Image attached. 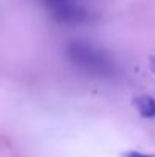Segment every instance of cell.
Masks as SVG:
<instances>
[{
    "label": "cell",
    "mask_w": 155,
    "mask_h": 157,
    "mask_svg": "<svg viewBox=\"0 0 155 157\" xmlns=\"http://www.w3.org/2000/svg\"><path fill=\"white\" fill-rule=\"evenodd\" d=\"M65 53L73 66L79 70L93 75L108 78L116 72V64L111 56L102 49L87 43V41H72L67 44Z\"/></svg>",
    "instance_id": "obj_1"
},
{
    "label": "cell",
    "mask_w": 155,
    "mask_h": 157,
    "mask_svg": "<svg viewBox=\"0 0 155 157\" xmlns=\"http://www.w3.org/2000/svg\"><path fill=\"white\" fill-rule=\"evenodd\" d=\"M46 12L59 25L76 26L90 20V12L82 0H41Z\"/></svg>",
    "instance_id": "obj_2"
},
{
    "label": "cell",
    "mask_w": 155,
    "mask_h": 157,
    "mask_svg": "<svg viewBox=\"0 0 155 157\" xmlns=\"http://www.w3.org/2000/svg\"><path fill=\"white\" fill-rule=\"evenodd\" d=\"M132 104L137 108L138 114L143 117H155V96L140 95L132 99Z\"/></svg>",
    "instance_id": "obj_3"
},
{
    "label": "cell",
    "mask_w": 155,
    "mask_h": 157,
    "mask_svg": "<svg viewBox=\"0 0 155 157\" xmlns=\"http://www.w3.org/2000/svg\"><path fill=\"white\" fill-rule=\"evenodd\" d=\"M122 157H155V156L154 154H148V153H142V151L131 150V151H125V153H122Z\"/></svg>",
    "instance_id": "obj_4"
},
{
    "label": "cell",
    "mask_w": 155,
    "mask_h": 157,
    "mask_svg": "<svg viewBox=\"0 0 155 157\" xmlns=\"http://www.w3.org/2000/svg\"><path fill=\"white\" fill-rule=\"evenodd\" d=\"M149 69H151V72L155 75V56H151V58H149Z\"/></svg>",
    "instance_id": "obj_5"
}]
</instances>
